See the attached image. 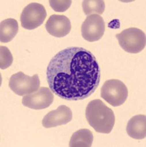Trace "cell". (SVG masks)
Segmentation results:
<instances>
[{
	"label": "cell",
	"mask_w": 146,
	"mask_h": 147,
	"mask_svg": "<svg viewBox=\"0 0 146 147\" xmlns=\"http://www.w3.org/2000/svg\"><path fill=\"white\" fill-rule=\"evenodd\" d=\"M128 88L122 81L116 79L106 81L102 86L101 96L113 107H119L125 103L128 97Z\"/></svg>",
	"instance_id": "4"
},
{
	"label": "cell",
	"mask_w": 146,
	"mask_h": 147,
	"mask_svg": "<svg viewBox=\"0 0 146 147\" xmlns=\"http://www.w3.org/2000/svg\"><path fill=\"white\" fill-rule=\"evenodd\" d=\"M47 16L46 9L42 5L36 2L29 4L21 15L22 27L26 30H32L40 27Z\"/></svg>",
	"instance_id": "6"
},
{
	"label": "cell",
	"mask_w": 146,
	"mask_h": 147,
	"mask_svg": "<svg viewBox=\"0 0 146 147\" xmlns=\"http://www.w3.org/2000/svg\"><path fill=\"white\" fill-rule=\"evenodd\" d=\"M104 20L99 15L88 16L81 26L82 37L89 42L99 40L104 35Z\"/></svg>",
	"instance_id": "7"
},
{
	"label": "cell",
	"mask_w": 146,
	"mask_h": 147,
	"mask_svg": "<svg viewBox=\"0 0 146 147\" xmlns=\"http://www.w3.org/2000/svg\"><path fill=\"white\" fill-rule=\"evenodd\" d=\"M94 140L92 132L88 129H81L72 136L69 146L70 147H90Z\"/></svg>",
	"instance_id": "13"
},
{
	"label": "cell",
	"mask_w": 146,
	"mask_h": 147,
	"mask_svg": "<svg viewBox=\"0 0 146 147\" xmlns=\"http://www.w3.org/2000/svg\"><path fill=\"white\" fill-rule=\"evenodd\" d=\"M72 119L71 109L66 105H60L56 110H52L47 114L42 120V125L45 128H52L64 125Z\"/></svg>",
	"instance_id": "9"
},
{
	"label": "cell",
	"mask_w": 146,
	"mask_h": 147,
	"mask_svg": "<svg viewBox=\"0 0 146 147\" xmlns=\"http://www.w3.org/2000/svg\"><path fill=\"white\" fill-rule=\"evenodd\" d=\"M86 118L89 125L99 133H110L115 123L113 110L101 99H94L88 104Z\"/></svg>",
	"instance_id": "2"
},
{
	"label": "cell",
	"mask_w": 146,
	"mask_h": 147,
	"mask_svg": "<svg viewBox=\"0 0 146 147\" xmlns=\"http://www.w3.org/2000/svg\"><path fill=\"white\" fill-rule=\"evenodd\" d=\"M9 87L17 95H28L39 90L40 80L38 74L29 77L22 71H19L11 76Z\"/></svg>",
	"instance_id": "5"
},
{
	"label": "cell",
	"mask_w": 146,
	"mask_h": 147,
	"mask_svg": "<svg viewBox=\"0 0 146 147\" xmlns=\"http://www.w3.org/2000/svg\"><path fill=\"white\" fill-rule=\"evenodd\" d=\"M54 95L50 88L41 87L36 91L24 96L22 105L33 110H43L52 105Z\"/></svg>",
	"instance_id": "8"
},
{
	"label": "cell",
	"mask_w": 146,
	"mask_h": 147,
	"mask_svg": "<svg viewBox=\"0 0 146 147\" xmlns=\"http://www.w3.org/2000/svg\"><path fill=\"white\" fill-rule=\"evenodd\" d=\"M13 56L9 49L6 47L0 48V69H6L13 63Z\"/></svg>",
	"instance_id": "15"
},
{
	"label": "cell",
	"mask_w": 146,
	"mask_h": 147,
	"mask_svg": "<svg viewBox=\"0 0 146 147\" xmlns=\"http://www.w3.org/2000/svg\"><path fill=\"white\" fill-rule=\"evenodd\" d=\"M126 132L131 138L142 140L146 137L145 115H136L128 122Z\"/></svg>",
	"instance_id": "11"
},
{
	"label": "cell",
	"mask_w": 146,
	"mask_h": 147,
	"mask_svg": "<svg viewBox=\"0 0 146 147\" xmlns=\"http://www.w3.org/2000/svg\"><path fill=\"white\" fill-rule=\"evenodd\" d=\"M82 8L85 15H101L105 10V2L103 0H84Z\"/></svg>",
	"instance_id": "14"
},
{
	"label": "cell",
	"mask_w": 146,
	"mask_h": 147,
	"mask_svg": "<svg viewBox=\"0 0 146 147\" xmlns=\"http://www.w3.org/2000/svg\"><path fill=\"white\" fill-rule=\"evenodd\" d=\"M45 27L51 35L62 38L70 32L72 25L70 20L65 16L52 15L47 20Z\"/></svg>",
	"instance_id": "10"
},
{
	"label": "cell",
	"mask_w": 146,
	"mask_h": 147,
	"mask_svg": "<svg viewBox=\"0 0 146 147\" xmlns=\"http://www.w3.org/2000/svg\"><path fill=\"white\" fill-rule=\"evenodd\" d=\"M95 56L83 47H71L58 52L49 63L47 80L52 93L68 101L90 96L101 82Z\"/></svg>",
	"instance_id": "1"
},
{
	"label": "cell",
	"mask_w": 146,
	"mask_h": 147,
	"mask_svg": "<svg viewBox=\"0 0 146 147\" xmlns=\"http://www.w3.org/2000/svg\"><path fill=\"white\" fill-rule=\"evenodd\" d=\"M119 44L126 52L136 54L145 47L146 37L143 30L135 27L126 29L116 35Z\"/></svg>",
	"instance_id": "3"
},
{
	"label": "cell",
	"mask_w": 146,
	"mask_h": 147,
	"mask_svg": "<svg viewBox=\"0 0 146 147\" xmlns=\"http://www.w3.org/2000/svg\"><path fill=\"white\" fill-rule=\"evenodd\" d=\"M71 0H50L49 3L52 10L56 12H64L67 10L72 5Z\"/></svg>",
	"instance_id": "16"
},
{
	"label": "cell",
	"mask_w": 146,
	"mask_h": 147,
	"mask_svg": "<svg viewBox=\"0 0 146 147\" xmlns=\"http://www.w3.org/2000/svg\"><path fill=\"white\" fill-rule=\"evenodd\" d=\"M19 31V24L14 18H7L0 24V40L8 43L14 38Z\"/></svg>",
	"instance_id": "12"
}]
</instances>
